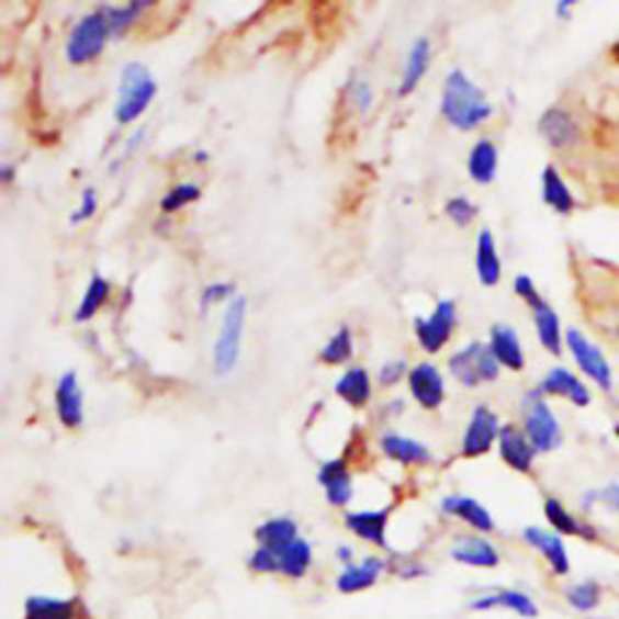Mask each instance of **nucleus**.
<instances>
[{
    "label": "nucleus",
    "instance_id": "f257e3e1",
    "mask_svg": "<svg viewBox=\"0 0 619 619\" xmlns=\"http://www.w3.org/2000/svg\"><path fill=\"white\" fill-rule=\"evenodd\" d=\"M440 114L458 131H474L484 122H489L494 106L486 100V92L480 86H474L464 70L455 68L446 78L443 98H440Z\"/></svg>",
    "mask_w": 619,
    "mask_h": 619
},
{
    "label": "nucleus",
    "instance_id": "f03ea898",
    "mask_svg": "<svg viewBox=\"0 0 619 619\" xmlns=\"http://www.w3.org/2000/svg\"><path fill=\"white\" fill-rule=\"evenodd\" d=\"M522 431L530 438V443L540 455L554 452L564 443V428L559 424L554 409L542 392L534 387L522 395Z\"/></svg>",
    "mask_w": 619,
    "mask_h": 619
},
{
    "label": "nucleus",
    "instance_id": "7ed1b4c3",
    "mask_svg": "<svg viewBox=\"0 0 619 619\" xmlns=\"http://www.w3.org/2000/svg\"><path fill=\"white\" fill-rule=\"evenodd\" d=\"M155 92H158V82L153 80L150 70L136 61L126 64L122 70V80H119V98L114 106L116 122L134 124L150 106Z\"/></svg>",
    "mask_w": 619,
    "mask_h": 619
},
{
    "label": "nucleus",
    "instance_id": "20e7f679",
    "mask_svg": "<svg viewBox=\"0 0 619 619\" xmlns=\"http://www.w3.org/2000/svg\"><path fill=\"white\" fill-rule=\"evenodd\" d=\"M245 317H247V301L245 297H233L223 313L221 335L213 347V371L218 375H228L235 371L243 351V335H245Z\"/></svg>",
    "mask_w": 619,
    "mask_h": 619
},
{
    "label": "nucleus",
    "instance_id": "39448f33",
    "mask_svg": "<svg viewBox=\"0 0 619 619\" xmlns=\"http://www.w3.org/2000/svg\"><path fill=\"white\" fill-rule=\"evenodd\" d=\"M112 37L110 30V18H106V10L98 8L82 18L78 25L70 32V37L66 42V56L74 66L90 64L98 58L106 42Z\"/></svg>",
    "mask_w": 619,
    "mask_h": 619
},
{
    "label": "nucleus",
    "instance_id": "423d86ee",
    "mask_svg": "<svg viewBox=\"0 0 619 619\" xmlns=\"http://www.w3.org/2000/svg\"><path fill=\"white\" fill-rule=\"evenodd\" d=\"M566 351L574 359L578 373L590 380V383L603 390V392H612L615 387V373L612 365L607 361V356L603 353V349L595 344L593 339H588L578 327H569L566 329Z\"/></svg>",
    "mask_w": 619,
    "mask_h": 619
},
{
    "label": "nucleus",
    "instance_id": "0eeeda50",
    "mask_svg": "<svg viewBox=\"0 0 619 619\" xmlns=\"http://www.w3.org/2000/svg\"><path fill=\"white\" fill-rule=\"evenodd\" d=\"M450 373L464 387H480L484 383H494L502 375V365L494 359L489 344L472 341L458 353L450 356Z\"/></svg>",
    "mask_w": 619,
    "mask_h": 619
},
{
    "label": "nucleus",
    "instance_id": "6e6552de",
    "mask_svg": "<svg viewBox=\"0 0 619 619\" xmlns=\"http://www.w3.org/2000/svg\"><path fill=\"white\" fill-rule=\"evenodd\" d=\"M498 436H502V421H498L496 412H492L486 404H480V407H474L470 424L464 428L460 455L464 460H477L486 455L498 443Z\"/></svg>",
    "mask_w": 619,
    "mask_h": 619
},
{
    "label": "nucleus",
    "instance_id": "1a4fd4ad",
    "mask_svg": "<svg viewBox=\"0 0 619 619\" xmlns=\"http://www.w3.org/2000/svg\"><path fill=\"white\" fill-rule=\"evenodd\" d=\"M522 542H526L530 550L538 552L547 569H550V574L554 578H569L571 576V554H569V547L564 542L562 534H556L550 528H542V526H528L522 528Z\"/></svg>",
    "mask_w": 619,
    "mask_h": 619
},
{
    "label": "nucleus",
    "instance_id": "9d476101",
    "mask_svg": "<svg viewBox=\"0 0 619 619\" xmlns=\"http://www.w3.org/2000/svg\"><path fill=\"white\" fill-rule=\"evenodd\" d=\"M458 325V307L452 301H440L431 317H416L414 335L419 347L428 353H438L450 341Z\"/></svg>",
    "mask_w": 619,
    "mask_h": 619
},
{
    "label": "nucleus",
    "instance_id": "9b49d317",
    "mask_svg": "<svg viewBox=\"0 0 619 619\" xmlns=\"http://www.w3.org/2000/svg\"><path fill=\"white\" fill-rule=\"evenodd\" d=\"M544 520L550 522V530H554L562 538H576L581 542H600V530L595 522H590L586 516H578L576 510H571L562 498L547 496L542 504Z\"/></svg>",
    "mask_w": 619,
    "mask_h": 619
},
{
    "label": "nucleus",
    "instance_id": "f8f14e48",
    "mask_svg": "<svg viewBox=\"0 0 619 619\" xmlns=\"http://www.w3.org/2000/svg\"><path fill=\"white\" fill-rule=\"evenodd\" d=\"M470 612H492V610H506L514 612L520 619H538L540 617V605L532 598L530 593L520 588H494L486 590L477 598L468 603Z\"/></svg>",
    "mask_w": 619,
    "mask_h": 619
},
{
    "label": "nucleus",
    "instance_id": "ddd939ff",
    "mask_svg": "<svg viewBox=\"0 0 619 619\" xmlns=\"http://www.w3.org/2000/svg\"><path fill=\"white\" fill-rule=\"evenodd\" d=\"M538 390L544 397L566 399L569 404H574V407L578 409L590 407V402H593V390L588 387L586 380H583L578 373L569 371V368L564 365L550 368V371H547L544 378L540 380Z\"/></svg>",
    "mask_w": 619,
    "mask_h": 619
},
{
    "label": "nucleus",
    "instance_id": "4468645a",
    "mask_svg": "<svg viewBox=\"0 0 619 619\" xmlns=\"http://www.w3.org/2000/svg\"><path fill=\"white\" fill-rule=\"evenodd\" d=\"M22 619H90L78 595L32 593L22 603Z\"/></svg>",
    "mask_w": 619,
    "mask_h": 619
},
{
    "label": "nucleus",
    "instance_id": "2eb2a0df",
    "mask_svg": "<svg viewBox=\"0 0 619 619\" xmlns=\"http://www.w3.org/2000/svg\"><path fill=\"white\" fill-rule=\"evenodd\" d=\"M450 559L460 566L470 569H498L502 566V552L498 547L486 538V534H460L450 544Z\"/></svg>",
    "mask_w": 619,
    "mask_h": 619
},
{
    "label": "nucleus",
    "instance_id": "dca6fc26",
    "mask_svg": "<svg viewBox=\"0 0 619 619\" xmlns=\"http://www.w3.org/2000/svg\"><path fill=\"white\" fill-rule=\"evenodd\" d=\"M538 131L547 146L554 150L576 148L583 136L576 116L564 110V106H550V110H544L538 122Z\"/></svg>",
    "mask_w": 619,
    "mask_h": 619
},
{
    "label": "nucleus",
    "instance_id": "f3484780",
    "mask_svg": "<svg viewBox=\"0 0 619 619\" xmlns=\"http://www.w3.org/2000/svg\"><path fill=\"white\" fill-rule=\"evenodd\" d=\"M496 448H498V455H502L504 464H508L510 470L518 474H532L534 460H538L540 452L534 450L530 438L526 436V431H522V426L504 424Z\"/></svg>",
    "mask_w": 619,
    "mask_h": 619
},
{
    "label": "nucleus",
    "instance_id": "a211bd4d",
    "mask_svg": "<svg viewBox=\"0 0 619 619\" xmlns=\"http://www.w3.org/2000/svg\"><path fill=\"white\" fill-rule=\"evenodd\" d=\"M387 574V559L385 556H363L347 569L339 571L335 581V588L339 595H359L378 586V581Z\"/></svg>",
    "mask_w": 619,
    "mask_h": 619
},
{
    "label": "nucleus",
    "instance_id": "6ab92c4d",
    "mask_svg": "<svg viewBox=\"0 0 619 619\" xmlns=\"http://www.w3.org/2000/svg\"><path fill=\"white\" fill-rule=\"evenodd\" d=\"M440 510H443L446 516L464 522V526L477 534H492L496 530V520L492 516V510L482 502H477L474 496L450 494L440 502Z\"/></svg>",
    "mask_w": 619,
    "mask_h": 619
},
{
    "label": "nucleus",
    "instance_id": "aec40b11",
    "mask_svg": "<svg viewBox=\"0 0 619 619\" xmlns=\"http://www.w3.org/2000/svg\"><path fill=\"white\" fill-rule=\"evenodd\" d=\"M317 484L323 486L329 506L347 508L353 498V477L347 460H327L319 464Z\"/></svg>",
    "mask_w": 619,
    "mask_h": 619
},
{
    "label": "nucleus",
    "instance_id": "412c9836",
    "mask_svg": "<svg viewBox=\"0 0 619 619\" xmlns=\"http://www.w3.org/2000/svg\"><path fill=\"white\" fill-rule=\"evenodd\" d=\"M347 526L356 538L378 547V550H387V526H390V508H373V510H353L344 518Z\"/></svg>",
    "mask_w": 619,
    "mask_h": 619
},
{
    "label": "nucleus",
    "instance_id": "4be33fe9",
    "mask_svg": "<svg viewBox=\"0 0 619 619\" xmlns=\"http://www.w3.org/2000/svg\"><path fill=\"white\" fill-rule=\"evenodd\" d=\"M409 392L424 409H438L446 402V383L434 363H419L409 371Z\"/></svg>",
    "mask_w": 619,
    "mask_h": 619
},
{
    "label": "nucleus",
    "instance_id": "5701e85b",
    "mask_svg": "<svg viewBox=\"0 0 619 619\" xmlns=\"http://www.w3.org/2000/svg\"><path fill=\"white\" fill-rule=\"evenodd\" d=\"M56 416L66 428H80L82 419H86V409H82V390L78 383L76 373H66L61 380L56 383Z\"/></svg>",
    "mask_w": 619,
    "mask_h": 619
},
{
    "label": "nucleus",
    "instance_id": "b1692460",
    "mask_svg": "<svg viewBox=\"0 0 619 619\" xmlns=\"http://www.w3.org/2000/svg\"><path fill=\"white\" fill-rule=\"evenodd\" d=\"M380 450L392 462L404 464V468H419V464H431L434 452L421 440H414L409 436L399 434H385L380 438Z\"/></svg>",
    "mask_w": 619,
    "mask_h": 619
},
{
    "label": "nucleus",
    "instance_id": "393cba45",
    "mask_svg": "<svg viewBox=\"0 0 619 619\" xmlns=\"http://www.w3.org/2000/svg\"><path fill=\"white\" fill-rule=\"evenodd\" d=\"M489 349L502 368L520 373L526 368V349L518 331L510 325H494L489 331Z\"/></svg>",
    "mask_w": 619,
    "mask_h": 619
},
{
    "label": "nucleus",
    "instance_id": "a878e982",
    "mask_svg": "<svg viewBox=\"0 0 619 619\" xmlns=\"http://www.w3.org/2000/svg\"><path fill=\"white\" fill-rule=\"evenodd\" d=\"M297 540H301V528H297V522L289 516L267 518L255 528L257 547H265V550H271L273 554L283 552L285 547H291Z\"/></svg>",
    "mask_w": 619,
    "mask_h": 619
},
{
    "label": "nucleus",
    "instance_id": "bb28decb",
    "mask_svg": "<svg viewBox=\"0 0 619 619\" xmlns=\"http://www.w3.org/2000/svg\"><path fill=\"white\" fill-rule=\"evenodd\" d=\"M530 313H532L534 331H538L542 349H547L552 356H562V351L566 349V341H564L566 329L562 327V319H559L556 310L547 301H542L538 307H532Z\"/></svg>",
    "mask_w": 619,
    "mask_h": 619
},
{
    "label": "nucleus",
    "instance_id": "cd10ccee",
    "mask_svg": "<svg viewBox=\"0 0 619 619\" xmlns=\"http://www.w3.org/2000/svg\"><path fill=\"white\" fill-rule=\"evenodd\" d=\"M562 598L574 612L595 615L605 603V586L598 578H581L574 583H566Z\"/></svg>",
    "mask_w": 619,
    "mask_h": 619
},
{
    "label": "nucleus",
    "instance_id": "c85d7f7f",
    "mask_svg": "<svg viewBox=\"0 0 619 619\" xmlns=\"http://www.w3.org/2000/svg\"><path fill=\"white\" fill-rule=\"evenodd\" d=\"M542 201L556 216H571L576 211V196L554 165H547L542 170Z\"/></svg>",
    "mask_w": 619,
    "mask_h": 619
},
{
    "label": "nucleus",
    "instance_id": "c756f323",
    "mask_svg": "<svg viewBox=\"0 0 619 619\" xmlns=\"http://www.w3.org/2000/svg\"><path fill=\"white\" fill-rule=\"evenodd\" d=\"M474 267H477V279L486 289H494V285L502 281L504 265L502 257H498V247L492 230H482L477 237V255H474Z\"/></svg>",
    "mask_w": 619,
    "mask_h": 619
},
{
    "label": "nucleus",
    "instance_id": "7c9ffc66",
    "mask_svg": "<svg viewBox=\"0 0 619 619\" xmlns=\"http://www.w3.org/2000/svg\"><path fill=\"white\" fill-rule=\"evenodd\" d=\"M279 556V576L285 581H303L307 576V571L315 564V552L313 544L307 540H297L291 547H285Z\"/></svg>",
    "mask_w": 619,
    "mask_h": 619
},
{
    "label": "nucleus",
    "instance_id": "2f4dec72",
    "mask_svg": "<svg viewBox=\"0 0 619 619\" xmlns=\"http://www.w3.org/2000/svg\"><path fill=\"white\" fill-rule=\"evenodd\" d=\"M428 64H431V42H428V37H419L412 44L407 64H404V70H402L399 98H407L409 92L416 90V86H419L421 78L426 76Z\"/></svg>",
    "mask_w": 619,
    "mask_h": 619
},
{
    "label": "nucleus",
    "instance_id": "473e14b6",
    "mask_svg": "<svg viewBox=\"0 0 619 619\" xmlns=\"http://www.w3.org/2000/svg\"><path fill=\"white\" fill-rule=\"evenodd\" d=\"M468 172L472 177V182L477 184H492L496 180L498 172V148L489 138H482L474 143V148L470 150L468 158Z\"/></svg>",
    "mask_w": 619,
    "mask_h": 619
},
{
    "label": "nucleus",
    "instance_id": "72a5a7b5",
    "mask_svg": "<svg viewBox=\"0 0 619 619\" xmlns=\"http://www.w3.org/2000/svg\"><path fill=\"white\" fill-rule=\"evenodd\" d=\"M335 390H337V395L349 404V407L361 409L373 395L371 375H368V371H363V368H349V371L337 380Z\"/></svg>",
    "mask_w": 619,
    "mask_h": 619
},
{
    "label": "nucleus",
    "instance_id": "f704fd0d",
    "mask_svg": "<svg viewBox=\"0 0 619 619\" xmlns=\"http://www.w3.org/2000/svg\"><path fill=\"white\" fill-rule=\"evenodd\" d=\"M387 576L397 581H419L431 574V569L416 554H404V552H390L387 556Z\"/></svg>",
    "mask_w": 619,
    "mask_h": 619
},
{
    "label": "nucleus",
    "instance_id": "c9c22d12",
    "mask_svg": "<svg viewBox=\"0 0 619 619\" xmlns=\"http://www.w3.org/2000/svg\"><path fill=\"white\" fill-rule=\"evenodd\" d=\"M110 293H112L110 283H106L102 277H92L86 289V295H82V301L74 315L76 323H88V319L98 315L106 305V301H110Z\"/></svg>",
    "mask_w": 619,
    "mask_h": 619
},
{
    "label": "nucleus",
    "instance_id": "e433bc0d",
    "mask_svg": "<svg viewBox=\"0 0 619 619\" xmlns=\"http://www.w3.org/2000/svg\"><path fill=\"white\" fill-rule=\"evenodd\" d=\"M578 508L586 518L595 508H605L619 516V482H607L600 489H586L578 498Z\"/></svg>",
    "mask_w": 619,
    "mask_h": 619
},
{
    "label": "nucleus",
    "instance_id": "4c0bfd02",
    "mask_svg": "<svg viewBox=\"0 0 619 619\" xmlns=\"http://www.w3.org/2000/svg\"><path fill=\"white\" fill-rule=\"evenodd\" d=\"M353 356V337L349 327H341L335 337H331L323 351H319V361L327 365H344Z\"/></svg>",
    "mask_w": 619,
    "mask_h": 619
},
{
    "label": "nucleus",
    "instance_id": "58836bf2",
    "mask_svg": "<svg viewBox=\"0 0 619 619\" xmlns=\"http://www.w3.org/2000/svg\"><path fill=\"white\" fill-rule=\"evenodd\" d=\"M153 3H128V5H104L106 18H110V30L112 37H124V34L131 30V25L138 20V15L143 10L150 8Z\"/></svg>",
    "mask_w": 619,
    "mask_h": 619
},
{
    "label": "nucleus",
    "instance_id": "ea45409f",
    "mask_svg": "<svg viewBox=\"0 0 619 619\" xmlns=\"http://www.w3.org/2000/svg\"><path fill=\"white\" fill-rule=\"evenodd\" d=\"M199 196H201V189L196 184H177L175 189H170V192L162 196L160 206H162L165 213H177V211H182L184 206L192 204V201H196Z\"/></svg>",
    "mask_w": 619,
    "mask_h": 619
},
{
    "label": "nucleus",
    "instance_id": "a19ab883",
    "mask_svg": "<svg viewBox=\"0 0 619 619\" xmlns=\"http://www.w3.org/2000/svg\"><path fill=\"white\" fill-rule=\"evenodd\" d=\"M247 569L257 576H279V556L265 547H255V552L247 556Z\"/></svg>",
    "mask_w": 619,
    "mask_h": 619
},
{
    "label": "nucleus",
    "instance_id": "79ce46f5",
    "mask_svg": "<svg viewBox=\"0 0 619 619\" xmlns=\"http://www.w3.org/2000/svg\"><path fill=\"white\" fill-rule=\"evenodd\" d=\"M446 216L455 223L458 228H468V225L477 218V206H474L468 196H455L446 204Z\"/></svg>",
    "mask_w": 619,
    "mask_h": 619
},
{
    "label": "nucleus",
    "instance_id": "37998d69",
    "mask_svg": "<svg viewBox=\"0 0 619 619\" xmlns=\"http://www.w3.org/2000/svg\"><path fill=\"white\" fill-rule=\"evenodd\" d=\"M514 291H516V295H518L520 301L526 303L530 310L538 307V305L544 301V297H542L540 291H538V285H534V281H532L530 277H526V273H520V277H516Z\"/></svg>",
    "mask_w": 619,
    "mask_h": 619
},
{
    "label": "nucleus",
    "instance_id": "c03bdc74",
    "mask_svg": "<svg viewBox=\"0 0 619 619\" xmlns=\"http://www.w3.org/2000/svg\"><path fill=\"white\" fill-rule=\"evenodd\" d=\"M94 213H98V194H94V189H86L80 196V206L76 209L74 216H70V223H82L92 218Z\"/></svg>",
    "mask_w": 619,
    "mask_h": 619
},
{
    "label": "nucleus",
    "instance_id": "a18cd8bd",
    "mask_svg": "<svg viewBox=\"0 0 619 619\" xmlns=\"http://www.w3.org/2000/svg\"><path fill=\"white\" fill-rule=\"evenodd\" d=\"M404 375H407V361H392L380 368L378 380L383 387H390V385H397Z\"/></svg>",
    "mask_w": 619,
    "mask_h": 619
},
{
    "label": "nucleus",
    "instance_id": "49530a36",
    "mask_svg": "<svg viewBox=\"0 0 619 619\" xmlns=\"http://www.w3.org/2000/svg\"><path fill=\"white\" fill-rule=\"evenodd\" d=\"M235 289L230 283H211L204 289V293H201V307H209L211 303H218V301H225V297H233Z\"/></svg>",
    "mask_w": 619,
    "mask_h": 619
},
{
    "label": "nucleus",
    "instance_id": "de8ad7c7",
    "mask_svg": "<svg viewBox=\"0 0 619 619\" xmlns=\"http://www.w3.org/2000/svg\"><path fill=\"white\" fill-rule=\"evenodd\" d=\"M337 562L341 564V569H347V566L356 564V552H353V547H349V544H339V547H337Z\"/></svg>",
    "mask_w": 619,
    "mask_h": 619
},
{
    "label": "nucleus",
    "instance_id": "09e8293b",
    "mask_svg": "<svg viewBox=\"0 0 619 619\" xmlns=\"http://www.w3.org/2000/svg\"><path fill=\"white\" fill-rule=\"evenodd\" d=\"M353 94H356V102H359L361 110H368V104H371V88H368L365 82H361Z\"/></svg>",
    "mask_w": 619,
    "mask_h": 619
},
{
    "label": "nucleus",
    "instance_id": "8fccbe9b",
    "mask_svg": "<svg viewBox=\"0 0 619 619\" xmlns=\"http://www.w3.org/2000/svg\"><path fill=\"white\" fill-rule=\"evenodd\" d=\"M574 8H576V3H571V0H564V3H556L554 13L562 18V20H569L571 13H574Z\"/></svg>",
    "mask_w": 619,
    "mask_h": 619
},
{
    "label": "nucleus",
    "instance_id": "3c124183",
    "mask_svg": "<svg viewBox=\"0 0 619 619\" xmlns=\"http://www.w3.org/2000/svg\"><path fill=\"white\" fill-rule=\"evenodd\" d=\"M13 180V168L10 165H3V182H10Z\"/></svg>",
    "mask_w": 619,
    "mask_h": 619
},
{
    "label": "nucleus",
    "instance_id": "603ef678",
    "mask_svg": "<svg viewBox=\"0 0 619 619\" xmlns=\"http://www.w3.org/2000/svg\"><path fill=\"white\" fill-rule=\"evenodd\" d=\"M612 434H615V438H617V440H619V421H617V424H615V426H612Z\"/></svg>",
    "mask_w": 619,
    "mask_h": 619
},
{
    "label": "nucleus",
    "instance_id": "864d4df0",
    "mask_svg": "<svg viewBox=\"0 0 619 619\" xmlns=\"http://www.w3.org/2000/svg\"><path fill=\"white\" fill-rule=\"evenodd\" d=\"M615 337H617V339H619V325H617V327H615Z\"/></svg>",
    "mask_w": 619,
    "mask_h": 619
}]
</instances>
